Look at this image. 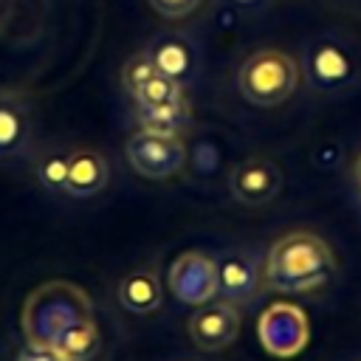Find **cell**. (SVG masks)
I'll return each mask as SVG.
<instances>
[{
  "label": "cell",
  "mask_w": 361,
  "mask_h": 361,
  "mask_svg": "<svg viewBox=\"0 0 361 361\" xmlns=\"http://www.w3.org/2000/svg\"><path fill=\"white\" fill-rule=\"evenodd\" d=\"M336 271L333 251L310 231L279 237L265 259V282L279 293H305L324 285Z\"/></svg>",
  "instance_id": "obj_2"
},
{
  "label": "cell",
  "mask_w": 361,
  "mask_h": 361,
  "mask_svg": "<svg viewBox=\"0 0 361 361\" xmlns=\"http://www.w3.org/2000/svg\"><path fill=\"white\" fill-rule=\"evenodd\" d=\"M228 189L237 203L262 206V203H271L276 197V192L282 189V172L276 169V164L271 158L251 155L231 169Z\"/></svg>",
  "instance_id": "obj_8"
},
{
  "label": "cell",
  "mask_w": 361,
  "mask_h": 361,
  "mask_svg": "<svg viewBox=\"0 0 361 361\" xmlns=\"http://www.w3.org/2000/svg\"><path fill=\"white\" fill-rule=\"evenodd\" d=\"M124 155L141 178L161 180V178H172L183 169L186 144H183L180 133H164V130L141 127L127 138Z\"/></svg>",
  "instance_id": "obj_4"
},
{
  "label": "cell",
  "mask_w": 361,
  "mask_h": 361,
  "mask_svg": "<svg viewBox=\"0 0 361 361\" xmlns=\"http://www.w3.org/2000/svg\"><path fill=\"white\" fill-rule=\"evenodd\" d=\"M203 0H149L152 11H158L166 20H180L186 14H192Z\"/></svg>",
  "instance_id": "obj_18"
},
{
  "label": "cell",
  "mask_w": 361,
  "mask_h": 361,
  "mask_svg": "<svg viewBox=\"0 0 361 361\" xmlns=\"http://www.w3.org/2000/svg\"><path fill=\"white\" fill-rule=\"evenodd\" d=\"M28 344L51 347L68 361H90L99 347L93 302L76 282L48 279L37 285L20 313Z\"/></svg>",
  "instance_id": "obj_1"
},
{
  "label": "cell",
  "mask_w": 361,
  "mask_h": 361,
  "mask_svg": "<svg viewBox=\"0 0 361 361\" xmlns=\"http://www.w3.org/2000/svg\"><path fill=\"white\" fill-rule=\"evenodd\" d=\"M14 361H68V358L59 355V353L51 350V347H39V344H28V341H25V347L17 353Z\"/></svg>",
  "instance_id": "obj_19"
},
{
  "label": "cell",
  "mask_w": 361,
  "mask_h": 361,
  "mask_svg": "<svg viewBox=\"0 0 361 361\" xmlns=\"http://www.w3.org/2000/svg\"><path fill=\"white\" fill-rule=\"evenodd\" d=\"M149 56H152L155 68L164 76H172L178 82L183 76H189V71H192V48L180 37H161V39H155L152 48H149Z\"/></svg>",
  "instance_id": "obj_15"
},
{
  "label": "cell",
  "mask_w": 361,
  "mask_h": 361,
  "mask_svg": "<svg viewBox=\"0 0 361 361\" xmlns=\"http://www.w3.org/2000/svg\"><path fill=\"white\" fill-rule=\"evenodd\" d=\"M240 93L257 107H274L293 96L299 85V65L276 48L254 51L237 73Z\"/></svg>",
  "instance_id": "obj_3"
},
{
  "label": "cell",
  "mask_w": 361,
  "mask_h": 361,
  "mask_svg": "<svg viewBox=\"0 0 361 361\" xmlns=\"http://www.w3.org/2000/svg\"><path fill=\"white\" fill-rule=\"evenodd\" d=\"M237 3H254V0H237Z\"/></svg>",
  "instance_id": "obj_21"
},
{
  "label": "cell",
  "mask_w": 361,
  "mask_h": 361,
  "mask_svg": "<svg viewBox=\"0 0 361 361\" xmlns=\"http://www.w3.org/2000/svg\"><path fill=\"white\" fill-rule=\"evenodd\" d=\"M133 99H135V104L141 110L144 127H152V130L178 133L180 121L189 116L183 85L178 79H172V76H164V73H155L152 79H147L133 93Z\"/></svg>",
  "instance_id": "obj_6"
},
{
  "label": "cell",
  "mask_w": 361,
  "mask_h": 361,
  "mask_svg": "<svg viewBox=\"0 0 361 361\" xmlns=\"http://www.w3.org/2000/svg\"><path fill=\"white\" fill-rule=\"evenodd\" d=\"M259 290V268L248 254H226L217 262V293L231 305H245Z\"/></svg>",
  "instance_id": "obj_11"
},
{
  "label": "cell",
  "mask_w": 361,
  "mask_h": 361,
  "mask_svg": "<svg viewBox=\"0 0 361 361\" xmlns=\"http://www.w3.org/2000/svg\"><path fill=\"white\" fill-rule=\"evenodd\" d=\"M155 73H161V71L155 68L149 51H141V54H135V56H130V59L124 62V68H121V85H124L127 93L133 96V93H135L147 79H152Z\"/></svg>",
  "instance_id": "obj_17"
},
{
  "label": "cell",
  "mask_w": 361,
  "mask_h": 361,
  "mask_svg": "<svg viewBox=\"0 0 361 361\" xmlns=\"http://www.w3.org/2000/svg\"><path fill=\"white\" fill-rule=\"evenodd\" d=\"M355 175H358V180H361V158H358V166H355Z\"/></svg>",
  "instance_id": "obj_20"
},
{
  "label": "cell",
  "mask_w": 361,
  "mask_h": 361,
  "mask_svg": "<svg viewBox=\"0 0 361 361\" xmlns=\"http://www.w3.org/2000/svg\"><path fill=\"white\" fill-rule=\"evenodd\" d=\"M118 302H121L124 310L138 313V316H147V313L158 310L161 307V282H158V276L147 268L127 274L118 282Z\"/></svg>",
  "instance_id": "obj_14"
},
{
  "label": "cell",
  "mask_w": 361,
  "mask_h": 361,
  "mask_svg": "<svg viewBox=\"0 0 361 361\" xmlns=\"http://www.w3.org/2000/svg\"><path fill=\"white\" fill-rule=\"evenodd\" d=\"M107 178H110V169H107V161L102 152L96 149H87V147H79V149H71V158H68V183H65V192L73 195V197H90L96 192H102L107 186Z\"/></svg>",
  "instance_id": "obj_12"
},
{
  "label": "cell",
  "mask_w": 361,
  "mask_h": 361,
  "mask_svg": "<svg viewBox=\"0 0 361 361\" xmlns=\"http://www.w3.org/2000/svg\"><path fill=\"white\" fill-rule=\"evenodd\" d=\"M31 141V113L20 96L0 93V158L23 155Z\"/></svg>",
  "instance_id": "obj_13"
},
{
  "label": "cell",
  "mask_w": 361,
  "mask_h": 361,
  "mask_svg": "<svg viewBox=\"0 0 361 361\" xmlns=\"http://www.w3.org/2000/svg\"><path fill=\"white\" fill-rule=\"evenodd\" d=\"M237 333H240V310L226 299L200 305L189 319V336L206 353L226 350L228 344H234Z\"/></svg>",
  "instance_id": "obj_9"
},
{
  "label": "cell",
  "mask_w": 361,
  "mask_h": 361,
  "mask_svg": "<svg viewBox=\"0 0 361 361\" xmlns=\"http://www.w3.org/2000/svg\"><path fill=\"white\" fill-rule=\"evenodd\" d=\"M257 338L276 358L299 355L310 338V324H307L305 310L290 302L268 305L257 322Z\"/></svg>",
  "instance_id": "obj_5"
},
{
  "label": "cell",
  "mask_w": 361,
  "mask_h": 361,
  "mask_svg": "<svg viewBox=\"0 0 361 361\" xmlns=\"http://www.w3.org/2000/svg\"><path fill=\"white\" fill-rule=\"evenodd\" d=\"M169 290L183 305H206L217 296V262L203 251H183L166 274Z\"/></svg>",
  "instance_id": "obj_7"
},
{
  "label": "cell",
  "mask_w": 361,
  "mask_h": 361,
  "mask_svg": "<svg viewBox=\"0 0 361 361\" xmlns=\"http://www.w3.org/2000/svg\"><path fill=\"white\" fill-rule=\"evenodd\" d=\"M305 71H307V79L313 82V87H319V90H341V87H347L353 82L355 65H353L350 51L341 42H336L330 37H322L307 48Z\"/></svg>",
  "instance_id": "obj_10"
},
{
  "label": "cell",
  "mask_w": 361,
  "mask_h": 361,
  "mask_svg": "<svg viewBox=\"0 0 361 361\" xmlns=\"http://www.w3.org/2000/svg\"><path fill=\"white\" fill-rule=\"evenodd\" d=\"M68 158L71 152L65 149H48L37 158V178L45 189L51 192H65L68 183Z\"/></svg>",
  "instance_id": "obj_16"
}]
</instances>
